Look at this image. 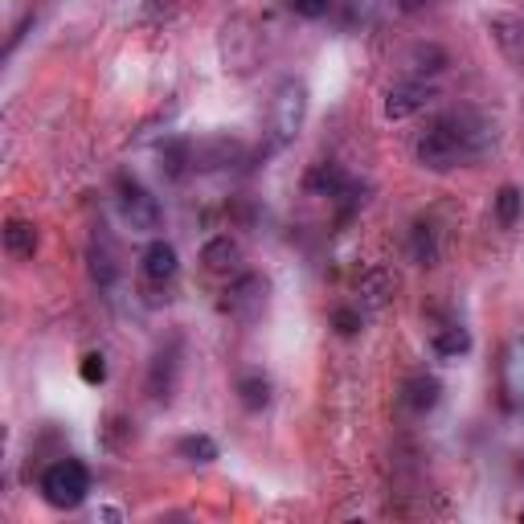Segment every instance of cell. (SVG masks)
<instances>
[{
  "label": "cell",
  "mask_w": 524,
  "mask_h": 524,
  "mask_svg": "<svg viewBox=\"0 0 524 524\" xmlns=\"http://www.w3.org/2000/svg\"><path fill=\"white\" fill-rule=\"evenodd\" d=\"M177 455L185 463H197V467H209L217 459V443L209 439V434H185V439L177 443Z\"/></svg>",
  "instance_id": "603a6c76"
},
{
  "label": "cell",
  "mask_w": 524,
  "mask_h": 524,
  "mask_svg": "<svg viewBox=\"0 0 524 524\" xmlns=\"http://www.w3.org/2000/svg\"><path fill=\"white\" fill-rule=\"evenodd\" d=\"M406 66H410V78H434L451 66V58H447L443 46H434V41H418V46L406 54Z\"/></svg>",
  "instance_id": "2e32d148"
},
{
  "label": "cell",
  "mask_w": 524,
  "mask_h": 524,
  "mask_svg": "<svg viewBox=\"0 0 524 524\" xmlns=\"http://www.w3.org/2000/svg\"><path fill=\"white\" fill-rule=\"evenodd\" d=\"M410 258L418 262V267H434V262H439V234H434L430 222L410 226Z\"/></svg>",
  "instance_id": "44dd1931"
},
{
  "label": "cell",
  "mask_w": 524,
  "mask_h": 524,
  "mask_svg": "<svg viewBox=\"0 0 524 524\" xmlns=\"http://www.w3.org/2000/svg\"><path fill=\"white\" fill-rule=\"evenodd\" d=\"M393 291H398V279H393V271H385V267H369L357 279V295H361L365 312H381L385 303L393 299Z\"/></svg>",
  "instance_id": "30bf717a"
},
{
  "label": "cell",
  "mask_w": 524,
  "mask_h": 524,
  "mask_svg": "<svg viewBox=\"0 0 524 524\" xmlns=\"http://www.w3.org/2000/svg\"><path fill=\"white\" fill-rule=\"evenodd\" d=\"M303 123H308V86L299 78L279 82L275 103H271V131H275V144H291Z\"/></svg>",
  "instance_id": "3957f363"
},
{
  "label": "cell",
  "mask_w": 524,
  "mask_h": 524,
  "mask_svg": "<svg viewBox=\"0 0 524 524\" xmlns=\"http://www.w3.org/2000/svg\"><path fill=\"white\" fill-rule=\"evenodd\" d=\"M488 33H492V41L500 46L504 58H512V62L524 58V21L516 13H492L488 17Z\"/></svg>",
  "instance_id": "8fae6325"
},
{
  "label": "cell",
  "mask_w": 524,
  "mask_h": 524,
  "mask_svg": "<svg viewBox=\"0 0 524 524\" xmlns=\"http://www.w3.org/2000/svg\"><path fill=\"white\" fill-rule=\"evenodd\" d=\"M140 271H144V279L156 283V287L172 283V279H177V271H181V254H177V246L164 242V238L148 242V250L140 254Z\"/></svg>",
  "instance_id": "ba28073f"
},
{
  "label": "cell",
  "mask_w": 524,
  "mask_h": 524,
  "mask_svg": "<svg viewBox=\"0 0 524 524\" xmlns=\"http://www.w3.org/2000/svg\"><path fill=\"white\" fill-rule=\"evenodd\" d=\"M414 160H418L426 172H439V177H443V172H455V168L471 164L467 152L459 148V140L451 136V131H447L439 119H434V123L422 131V136L414 140Z\"/></svg>",
  "instance_id": "277c9868"
},
{
  "label": "cell",
  "mask_w": 524,
  "mask_h": 524,
  "mask_svg": "<svg viewBox=\"0 0 524 524\" xmlns=\"http://www.w3.org/2000/svg\"><path fill=\"white\" fill-rule=\"evenodd\" d=\"M402 402H406V410H414V414H430L434 406L443 402V381H439V377H426V373L410 377L406 389H402Z\"/></svg>",
  "instance_id": "5bb4252c"
},
{
  "label": "cell",
  "mask_w": 524,
  "mask_h": 524,
  "mask_svg": "<svg viewBox=\"0 0 524 524\" xmlns=\"http://www.w3.org/2000/svg\"><path fill=\"white\" fill-rule=\"evenodd\" d=\"M344 185H348L344 168H340V164H332V160L312 164V168H308V177H303V189H308L312 197H328V201H336V197L344 193Z\"/></svg>",
  "instance_id": "4fadbf2b"
},
{
  "label": "cell",
  "mask_w": 524,
  "mask_h": 524,
  "mask_svg": "<svg viewBox=\"0 0 524 524\" xmlns=\"http://www.w3.org/2000/svg\"><path fill=\"white\" fill-rule=\"evenodd\" d=\"M172 389H177V357L160 353V357L152 361V373H148V393H152L156 402H168Z\"/></svg>",
  "instance_id": "ffe728a7"
},
{
  "label": "cell",
  "mask_w": 524,
  "mask_h": 524,
  "mask_svg": "<svg viewBox=\"0 0 524 524\" xmlns=\"http://www.w3.org/2000/svg\"><path fill=\"white\" fill-rule=\"evenodd\" d=\"M238 262H242V246L230 234H217L201 246V267L209 275H238Z\"/></svg>",
  "instance_id": "9c48e42d"
},
{
  "label": "cell",
  "mask_w": 524,
  "mask_h": 524,
  "mask_svg": "<svg viewBox=\"0 0 524 524\" xmlns=\"http://www.w3.org/2000/svg\"><path fill=\"white\" fill-rule=\"evenodd\" d=\"M393 5H398L402 13H422V9L430 5V0H393Z\"/></svg>",
  "instance_id": "83f0119b"
},
{
  "label": "cell",
  "mask_w": 524,
  "mask_h": 524,
  "mask_svg": "<svg viewBox=\"0 0 524 524\" xmlns=\"http://www.w3.org/2000/svg\"><path fill=\"white\" fill-rule=\"evenodd\" d=\"M332 5H336V0H291V9H295L303 21H320V17H328Z\"/></svg>",
  "instance_id": "4316f807"
},
{
  "label": "cell",
  "mask_w": 524,
  "mask_h": 524,
  "mask_svg": "<svg viewBox=\"0 0 524 524\" xmlns=\"http://www.w3.org/2000/svg\"><path fill=\"white\" fill-rule=\"evenodd\" d=\"M520 213H524V193H520L516 185H504V189L496 193V222H500L504 230H512V226L520 222Z\"/></svg>",
  "instance_id": "cb8c5ba5"
},
{
  "label": "cell",
  "mask_w": 524,
  "mask_h": 524,
  "mask_svg": "<svg viewBox=\"0 0 524 524\" xmlns=\"http://www.w3.org/2000/svg\"><path fill=\"white\" fill-rule=\"evenodd\" d=\"M78 377H82L86 385H103V381H107V357H103V353H86V357L78 361Z\"/></svg>",
  "instance_id": "484cf974"
},
{
  "label": "cell",
  "mask_w": 524,
  "mask_h": 524,
  "mask_svg": "<svg viewBox=\"0 0 524 524\" xmlns=\"http://www.w3.org/2000/svg\"><path fill=\"white\" fill-rule=\"evenodd\" d=\"M156 160H160V172H164L168 181H181L185 172L193 168V144L189 140H164L160 152H156Z\"/></svg>",
  "instance_id": "ac0fdd59"
},
{
  "label": "cell",
  "mask_w": 524,
  "mask_h": 524,
  "mask_svg": "<svg viewBox=\"0 0 524 524\" xmlns=\"http://www.w3.org/2000/svg\"><path fill=\"white\" fill-rule=\"evenodd\" d=\"M238 156H242V144L230 140V136H213V140H205V144H193V168H201V172L226 168V164H234Z\"/></svg>",
  "instance_id": "7c38bea8"
},
{
  "label": "cell",
  "mask_w": 524,
  "mask_h": 524,
  "mask_svg": "<svg viewBox=\"0 0 524 524\" xmlns=\"http://www.w3.org/2000/svg\"><path fill=\"white\" fill-rule=\"evenodd\" d=\"M41 496L58 512H74L86 496H91V471L82 459H58L41 475Z\"/></svg>",
  "instance_id": "6da1fadb"
},
{
  "label": "cell",
  "mask_w": 524,
  "mask_h": 524,
  "mask_svg": "<svg viewBox=\"0 0 524 524\" xmlns=\"http://www.w3.org/2000/svg\"><path fill=\"white\" fill-rule=\"evenodd\" d=\"M439 123L459 140V148L467 152V160L488 156L492 144H496V136H500V131H496V119H488L484 111H475V107H455V111L439 115Z\"/></svg>",
  "instance_id": "7a4b0ae2"
},
{
  "label": "cell",
  "mask_w": 524,
  "mask_h": 524,
  "mask_svg": "<svg viewBox=\"0 0 524 524\" xmlns=\"http://www.w3.org/2000/svg\"><path fill=\"white\" fill-rule=\"evenodd\" d=\"M119 213H123V222L136 230V234H156L160 230V222H164V209H160V201L144 189V185H136V181H119Z\"/></svg>",
  "instance_id": "5b68a950"
},
{
  "label": "cell",
  "mask_w": 524,
  "mask_h": 524,
  "mask_svg": "<svg viewBox=\"0 0 524 524\" xmlns=\"http://www.w3.org/2000/svg\"><path fill=\"white\" fill-rule=\"evenodd\" d=\"M37 242H41V234H37L33 222H25V217H9V222H5V250L13 258H33Z\"/></svg>",
  "instance_id": "d6986e66"
},
{
  "label": "cell",
  "mask_w": 524,
  "mask_h": 524,
  "mask_svg": "<svg viewBox=\"0 0 524 524\" xmlns=\"http://www.w3.org/2000/svg\"><path fill=\"white\" fill-rule=\"evenodd\" d=\"M86 271H91V279L107 291V287H115V279H119V254H115V246L107 242V238H95L91 242V250H86Z\"/></svg>",
  "instance_id": "9a60e30c"
},
{
  "label": "cell",
  "mask_w": 524,
  "mask_h": 524,
  "mask_svg": "<svg viewBox=\"0 0 524 524\" xmlns=\"http://www.w3.org/2000/svg\"><path fill=\"white\" fill-rule=\"evenodd\" d=\"M434 99H439V91H434L430 78H406V82H398V86H389V95H385L381 111H385V119L402 123V119L426 111Z\"/></svg>",
  "instance_id": "8992f818"
},
{
  "label": "cell",
  "mask_w": 524,
  "mask_h": 524,
  "mask_svg": "<svg viewBox=\"0 0 524 524\" xmlns=\"http://www.w3.org/2000/svg\"><path fill=\"white\" fill-rule=\"evenodd\" d=\"M332 332L336 336H344V340H353V336H361V328H365V308H361V303H357V308H348V303H344V308H336L332 312Z\"/></svg>",
  "instance_id": "d4e9b609"
},
{
  "label": "cell",
  "mask_w": 524,
  "mask_h": 524,
  "mask_svg": "<svg viewBox=\"0 0 524 524\" xmlns=\"http://www.w3.org/2000/svg\"><path fill=\"white\" fill-rule=\"evenodd\" d=\"M238 402L246 406V410H267L271 406V381L262 377V373H246V377H238Z\"/></svg>",
  "instance_id": "7402d4cb"
},
{
  "label": "cell",
  "mask_w": 524,
  "mask_h": 524,
  "mask_svg": "<svg viewBox=\"0 0 524 524\" xmlns=\"http://www.w3.org/2000/svg\"><path fill=\"white\" fill-rule=\"evenodd\" d=\"M430 348H434L439 357H447V361H459V357L471 353V332H467L459 320H451V324H443V328H434Z\"/></svg>",
  "instance_id": "e0dca14e"
},
{
  "label": "cell",
  "mask_w": 524,
  "mask_h": 524,
  "mask_svg": "<svg viewBox=\"0 0 524 524\" xmlns=\"http://www.w3.org/2000/svg\"><path fill=\"white\" fill-rule=\"evenodd\" d=\"M267 295H271V283L254 275V271H242L230 279L226 287V312L238 316V320H258L262 308H267Z\"/></svg>",
  "instance_id": "52a82bcc"
}]
</instances>
